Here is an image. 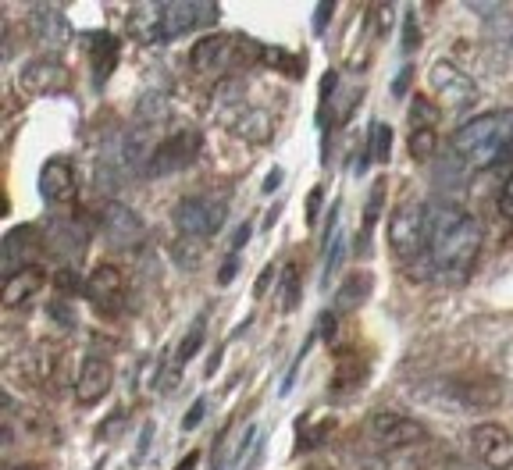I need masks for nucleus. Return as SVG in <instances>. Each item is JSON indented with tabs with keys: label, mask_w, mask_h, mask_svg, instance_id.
<instances>
[{
	"label": "nucleus",
	"mask_w": 513,
	"mask_h": 470,
	"mask_svg": "<svg viewBox=\"0 0 513 470\" xmlns=\"http://www.w3.org/2000/svg\"><path fill=\"white\" fill-rule=\"evenodd\" d=\"M424 228H428V257H432L435 271L446 278H464L474 268V260L481 253V221L467 214L456 203H432L424 211Z\"/></svg>",
	"instance_id": "1"
},
{
	"label": "nucleus",
	"mask_w": 513,
	"mask_h": 470,
	"mask_svg": "<svg viewBox=\"0 0 513 470\" xmlns=\"http://www.w3.org/2000/svg\"><path fill=\"white\" fill-rule=\"evenodd\" d=\"M453 154L467 168H496L513 161V111H489L460 125L453 136Z\"/></svg>",
	"instance_id": "2"
},
{
	"label": "nucleus",
	"mask_w": 513,
	"mask_h": 470,
	"mask_svg": "<svg viewBox=\"0 0 513 470\" xmlns=\"http://www.w3.org/2000/svg\"><path fill=\"white\" fill-rule=\"evenodd\" d=\"M228 214L225 200H214V196H186L179 200L171 221L182 235H193V239H211L214 232H221Z\"/></svg>",
	"instance_id": "3"
},
{
	"label": "nucleus",
	"mask_w": 513,
	"mask_h": 470,
	"mask_svg": "<svg viewBox=\"0 0 513 470\" xmlns=\"http://www.w3.org/2000/svg\"><path fill=\"white\" fill-rule=\"evenodd\" d=\"M428 243V228H424V207L421 203H403L396 207L389 218V246L396 253V260L410 264L424 253Z\"/></svg>",
	"instance_id": "4"
},
{
	"label": "nucleus",
	"mask_w": 513,
	"mask_h": 470,
	"mask_svg": "<svg viewBox=\"0 0 513 470\" xmlns=\"http://www.w3.org/2000/svg\"><path fill=\"white\" fill-rule=\"evenodd\" d=\"M200 150H204V136H200L196 129L171 132V136L161 139V146H157L154 154H150L147 171H143V175H150V179H161V175H171V171L189 168V164L200 157Z\"/></svg>",
	"instance_id": "5"
},
{
	"label": "nucleus",
	"mask_w": 513,
	"mask_h": 470,
	"mask_svg": "<svg viewBox=\"0 0 513 470\" xmlns=\"http://www.w3.org/2000/svg\"><path fill=\"white\" fill-rule=\"evenodd\" d=\"M367 435H371V442H378L382 449H410L428 438V428H424L421 421H414V417L382 410V414L367 417Z\"/></svg>",
	"instance_id": "6"
},
{
	"label": "nucleus",
	"mask_w": 513,
	"mask_h": 470,
	"mask_svg": "<svg viewBox=\"0 0 513 470\" xmlns=\"http://www.w3.org/2000/svg\"><path fill=\"white\" fill-rule=\"evenodd\" d=\"M18 86L29 97H54V93H65L72 86V72L57 57H33L18 72Z\"/></svg>",
	"instance_id": "7"
},
{
	"label": "nucleus",
	"mask_w": 513,
	"mask_h": 470,
	"mask_svg": "<svg viewBox=\"0 0 513 470\" xmlns=\"http://www.w3.org/2000/svg\"><path fill=\"white\" fill-rule=\"evenodd\" d=\"M432 90H435V97H439L446 107H453V111H464V107H471L474 100H478L474 79L467 72H460L453 61L432 65Z\"/></svg>",
	"instance_id": "8"
},
{
	"label": "nucleus",
	"mask_w": 513,
	"mask_h": 470,
	"mask_svg": "<svg viewBox=\"0 0 513 470\" xmlns=\"http://www.w3.org/2000/svg\"><path fill=\"white\" fill-rule=\"evenodd\" d=\"M43 246V235L36 225H18L4 235V243H0V268L4 275H18L22 268H33V257L40 253Z\"/></svg>",
	"instance_id": "9"
},
{
	"label": "nucleus",
	"mask_w": 513,
	"mask_h": 470,
	"mask_svg": "<svg viewBox=\"0 0 513 470\" xmlns=\"http://www.w3.org/2000/svg\"><path fill=\"white\" fill-rule=\"evenodd\" d=\"M471 446L489 470L513 467V435L503 424H478V428H471Z\"/></svg>",
	"instance_id": "10"
},
{
	"label": "nucleus",
	"mask_w": 513,
	"mask_h": 470,
	"mask_svg": "<svg viewBox=\"0 0 513 470\" xmlns=\"http://www.w3.org/2000/svg\"><path fill=\"white\" fill-rule=\"evenodd\" d=\"M100 228H104V239L114 250H136L147 239V228H143L139 214L129 211L125 203H111L104 211V218H100Z\"/></svg>",
	"instance_id": "11"
},
{
	"label": "nucleus",
	"mask_w": 513,
	"mask_h": 470,
	"mask_svg": "<svg viewBox=\"0 0 513 470\" xmlns=\"http://www.w3.org/2000/svg\"><path fill=\"white\" fill-rule=\"evenodd\" d=\"M86 296L100 314H118L125 303V275L114 264H97L93 275L86 278Z\"/></svg>",
	"instance_id": "12"
},
{
	"label": "nucleus",
	"mask_w": 513,
	"mask_h": 470,
	"mask_svg": "<svg viewBox=\"0 0 513 470\" xmlns=\"http://www.w3.org/2000/svg\"><path fill=\"white\" fill-rule=\"evenodd\" d=\"M29 25H33L36 43L47 50H61L72 43V22H68L57 8H47V4L29 8Z\"/></svg>",
	"instance_id": "13"
},
{
	"label": "nucleus",
	"mask_w": 513,
	"mask_h": 470,
	"mask_svg": "<svg viewBox=\"0 0 513 470\" xmlns=\"http://www.w3.org/2000/svg\"><path fill=\"white\" fill-rule=\"evenodd\" d=\"M232 57H236V40L225 33H214L196 43L193 54H189V65H193L200 75H221L228 65H232Z\"/></svg>",
	"instance_id": "14"
},
{
	"label": "nucleus",
	"mask_w": 513,
	"mask_h": 470,
	"mask_svg": "<svg viewBox=\"0 0 513 470\" xmlns=\"http://www.w3.org/2000/svg\"><path fill=\"white\" fill-rule=\"evenodd\" d=\"M218 8L214 4H161V29H164V40H179L182 33L196 29L200 22H214Z\"/></svg>",
	"instance_id": "15"
},
{
	"label": "nucleus",
	"mask_w": 513,
	"mask_h": 470,
	"mask_svg": "<svg viewBox=\"0 0 513 470\" xmlns=\"http://www.w3.org/2000/svg\"><path fill=\"white\" fill-rule=\"evenodd\" d=\"M40 193L47 203L68 207L75 200V171L68 164V157H50L40 168Z\"/></svg>",
	"instance_id": "16"
},
{
	"label": "nucleus",
	"mask_w": 513,
	"mask_h": 470,
	"mask_svg": "<svg viewBox=\"0 0 513 470\" xmlns=\"http://www.w3.org/2000/svg\"><path fill=\"white\" fill-rule=\"evenodd\" d=\"M107 392H111V364L104 357H86L75 381V399L82 406H97Z\"/></svg>",
	"instance_id": "17"
},
{
	"label": "nucleus",
	"mask_w": 513,
	"mask_h": 470,
	"mask_svg": "<svg viewBox=\"0 0 513 470\" xmlns=\"http://www.w3.org/2000/svg\"><path fill=\"white\" fill-rule=\"evenodd\" d=\"M43 285H47V271H43L40 264H33V268H22L18 275H11L8 282H4V289H0V303H4L8 310H18V307H25V303L33 300Z\"/></svg>",
	"instance_id": "18"
},
{
	"label": "nucleus",
	"mask_w": 513,
	"mask_h": 470,
	"mask_svg": "<svg viewBox=\"0 0 513 470\" xmlns=\"http://www.w3.org/2000/svg\"><path fill=\"white\" fill-rule=\"evenodd\" d=\"M456 385V396L464 399L467 406H478V410H485V406H496L499 399H503V385H499L496 378H485V374H474V378H460L453 381Z\"/></svg>",
	"instance_id": "19"
},
{
	"label": "nucleus",
	"mask_w": 513,
	"mask_h": 470,
	"mask_svg": "<svg viewBox=\"0 0 513 470\" xmlns=\"http://www.w3.org/2000/svg\"><path fill=\"white\" fill-rule=\"evenodd\" d=\"M228 129L243 136L246 143H268L271 139V118L257 107H236L228 114Z\"/></svg>",
	"instance_id": "20"
},
{
	"label": "nucleus",
	"mask_w": 513,
	"mask_h": 470,
	"mask_svg": "<svg viewBox=\"0 0 513 470\" xmlns=\"http://www.w3.org/2000/svg\"><path fill=\"white\" fill-rule=\"evenodd\" d=\"M86 50H90L97 86H104L107 75H114V68H118V40L111 33H90L86 36Z\"/></svg>",
	"instance_id": "21"
},
{
	"label": "nucleus",
	"mask_w": 513,
	"mask_h": 470,
	"mask_svg": "<svg viewBox=\"0 0 513 470\" xmlns=\"http://www.w3.org/2000/svg\"><path fill=\"white\" fill-rule=\"evenodd\" d=\"M261 446H264V431L257 428V424H250V428L243 431V438H239L236 453H232V467L228 470H253L257 460H261Z\"/></svg>",
	"instance_id": "22"
},
{
	"label": "nucleus",
	"mask_w": 513,
	"mask_h": 470,
	"mask_svg": "<svg viewBox=\"0 0 513 470\" xmlns=\"http://www.w3.org/2000/svg\"><path fill=\"white\" fill-rule=\"evenodd\" d=\"M171 118V100L164 93H147L136 107V125L143 129H161L164 122Z\"/></svg>",
	"instance_id": "23"
},
{
	"label": "nucleus",
	"mask_w": 513,
	"mask_h": 470,
	"mask_svg": "<svg viewBox=\"0 0 513 470\" xmlns=\"http://www.w3.org/2000/svg\"><path fill=\"white\" fill-rule=\"evenodd\" d=\"M132 33H136L143 43H164L161 4H147V8H136V15H132Z\"/></svg>",
	"instance_id": "24"
},
{
	"label": "nucleus",
	"mask_w": 513,
	"mask_h": 470,
	"mask_svg": "<svg viewBox=\"0 0 513 470\" xmlns=\"http://www.w3.org/2000/svg\"><path fill=\"white\" fill-rule=\"evenodd\" d=\"M204 253H207V239H193V235H179L175 243H171V257L179 264L182 271H196L204 264Z\"/></svg>",
	"instance_id": "25"
},
{
	"label": "nucleus",
	"mask_w": 513,
	"mask_h": 470,
	"mask_svg": "<svg viewBox=\"0 0 513 470\" xmlns=\"http://www.w3.org/2000/svg\"><path fill=\"white\" fill-rule=\"evenodd\" d=\"M371 289H375V282H371V275L367 271H357V275H350L346 282H342L339 296H335V303H339V310H353L360 307V303L371 296Z\"/></svg>",
	"instance_id": "26"
},
{
	"label": "nucleus",
	"mask_w": 513,
	"mask_h": 470,
	"mask_svg": "<svg viewBox=\"0 0 513 470\" xmlns=\"http://www.w3.org/2000/svg\"><path fill=\"white\" fill-rule=\"evenodd\" d=\"M382 200H385V182L378 179L375 186H371V200H367V207H364V228H360V253H367V232L375 228L378 214H382Z\"/></svg>",
	"instance_id": "27"
},
{
	"label": "nucleus",
	"mask_w": 513,
	"mask_h": 470,
	"mask_svg": "<svg viewBox=\"0 0 513 470\" xmlns=\"http://www.w3.org/2000/svg\"><path fill=\"white\" fill-rule=\"evenodd\" d=\"M442 118V111L432 104L428 97H414V104H410V129H435Z\"/></svg>",
	"instance_id": "28"
},
{
	"label": "nucleus",
	"mask_w": 513,
	"mask_h": 470,
	"mask_svg": "<svg viewBox=\"0 0 513 470\" xmlns=\"http://www.w3.org/2000/svg\"><path fill=\"white\" fill-rule=\"evenodd\" d=\"M389 150H392V129H389V125L378 122L375 129H371V143H367V154H371V161L385 164V161H389Z\"/></svg>",
	"instance_id": "29"
},
{
	"label": "nucleus",
	"mask_w": 513,
	"mask_h": 470,
	"mask_svg": "<svg viewBox=\"0 0 513 470\" xmlns=\"http://www.w3.org/2000/svg\"><path fill=\"white\" fill-rule=\"evenodd\" d=\"M435 129H417V132H410V157L414 161H432L435 157Z\"/></svg>",
	"instance_id": "30"
},
{
	"label": "nucleus",
	"mask_w": 513,
	"mask_h": 470,
	"mask_svg": "<svg viewBox=\"0 0 513 470\" xmlns=\"http://www.w3.org/2000/svg\"><path fill=\"white\" fill-rule=\"evenodd\" d=\"M300 307V271L285 268L282 275V310H296Z\"/></svg>",
	"instance_id": "31"
},
{
	"label": "nucleus",
	"mask_w": 513,
	"mask_h": 470,
	"mask_svg": "<svg viewBox=\"0 0 513 470\" xmlns=\"http://www.w3.org/2000/svg\"><path fill=\"white\" fill-rule=\"evenodd\" d=\"M200 342H204V321H196L193 328H189V335L182 339V346H179V353H175V364H186V360H193V353L200 349Z\"/></svg>",
	"instance_id": "32"
},
{
	"label": "nucleus",
	"mask_w": 513,
	"mask_h": 470,
	"mask_svg": "<svg viewBox=\"0 0 513 470\" xmlns=\"http://www.w3.org/2000/svg\"><path fill=\"white\" fill-rule=\"evenodd\" d=\"M392 15H396V8H392V4H375V8L367 11V18H375L378 36L389 33V29H392Z\"/></svg>",
	"instance_id": "33"
},
{
	"label": "nucleus",
	"mask_w": 513,
	"mask_h": 470,
	"mask_svg": "<svg viewBox=\"0 0 513 470\" xmlns=\"http://www.w3.org/2000/svg\"><path fill=\"white\" fill-rule=\"evenodd\" d=\"M204 414H207V399H196V403L186 410V417H182V428H186V431L200 428V421H204Z\"/></svg>",
	"instance_id": "34"
},
{
	"label": "nucleus",
	"mask_w": 513,
	"mask_h": 470,
	"mask_svg": "<svg viewBox=\"0 0 513 470\" xmlns=\"http://www.w3.org/2000/svg\"><path fill=\"white\" fill-rule=\"evenodd\" d=\"M321 203H325V186H314V193L307 196V225L321 218Z\"/></svg>",
	"instance_id": "35"
},
{
	"label": "nucleus",
	"mask_w": 513,
	"mask_h": 470,
	"mask_svg": "<svg viewBox=\"0 0 513 470\" xmlns=\"http://www.w3.org/2000/svg\"><path fill=\"white\" fill-rule=\"evenodd\" d=\"M499 214H503L506 221H513V175L503 182V189H499Z\"/></svg>",
	"instance_id": "36"
},
{
	"label": "nucleus",
	"mask_w": 513,
	"mask_h": 470,
	"mask_svg": "<svg viewBox=\"0 0 513 470\" xmlns=\"http://www.w3.org/2000/svg\"><path fill=\"white\" fill-rule=\"evenodd\" d=\"M54 289L57 292H65V296H72V292L75 289H79V278H75V271H57V275H54Z\"/></svg>",
	"instance_id": "37"
},
{
	"label": "nucleus",
	"mask_w": 513,
	"mask_h": 470,
	"mask_svg": "<svg viewBox=\"0 0 513 470\" xmlns=\"http://www.w3.org/2000/svg\"><path fill=\"white\" fill-rule=\"evenodd\" d=\"M236 275H239V257H228L218 271V285H232L236 282Z\"/></svg>",
	"instance_id": "38"
},
{
	"label": "nucleus",
	"mask_w": 513,
	"mask_h": 470,
	"mask_svg": "<svg viewBox=\"0 0 513 470\" xmlns=\"http://www.w3.org/2000/svg\"><path fill=\"white\" fill-rule=\"evenodd\" d=\"M50 317H54V321H61L65 328H72V325H75V314L68 310V303H57V300H54V307H50Z\"/></svg>",
	"instance_id": "39"
},
{
	"label": "nucleus",
	"mask_w": 513,
	"mask_h": 470,
	"mask_svg": "<svg viewBox=\"0 0 513 470\" xmlns=\"http://www.w3.org/2000/svg\"><path fill=\"white\" fill-rule=\"evenodd\" d=\"M410 75H414V68H403V72L396 75V79H392V93H396V97H407V90H410Z\"/></svg>",
	"instance_id": "40"
},
{
	"label": "nucleus",
	"mask_w": 513,
	"mask_h": 470,
	"mask_svg": "<svg viewBox=\"0 0 513 470\" xmlns=\"http://www.w3.org/2000/svg\"><path fill=\"white\" fill-rule=\"evenodd\" d=\"M335 11V4L328 0V4H318V11H314V33H325V25H328V15Z\"/></svg>",
	"instance_id": "41"
},
{
	"label": "nucleus",
	"mask_w": 513,
	"mask_h": 470,
	"mask_svg": "<svg viewBox=\"0 0 513 470\" xmlns=\"http://www.w3.org/2000/svg\"><path fill=\"white\" fill-rule=\"evenodd\" d=\"M318 328H321L318 335H321L325 342H332V339H335V314H332V310H325V314H321Z\"/></svg>",
	"instance_id": "42"
},
{
	"label": "nucleus",
	"mask_w": 513,
	"mask_h": 470,
	"mask_svg": "<svg viewBox=\"0 0 513 470\" xmlns=\"http://www.w3.org/2000/svg\"><path fill=\"white\" fill-rule=\"evenodd\" d=\"M403 29H407L403 50H417V43H421V33H417V22H414V18H407V22H403Z\"/></svg>",
	"instance_id": "43"
},
{
	"label": "nucleus",
	"mask_w": 513,
	"mask_h": 470,
	"mask_svg": "<svg viewBox=\"0 0 513 470\" xmlns=\"http://www.w3.org/2000/svg\"><path fill=\"white\" fill-rule=\"evenodd\" d=\"M122 424H125V414H122V410H114L111 421H107L104 428H100V438H107V435H111V431H114V435H118V431H122Z\"/></svg>",
	"instance_id": "44"
},
{
	"label": "nucleus",
	"mask_w": 513,
	"mask_h": 470,
	"mask_svg": "<svg viewBox=\"0 0 513 470\" xmlns=\"http://www.w3.org/2000/svg\"><path fill=\"white\" fill-rule=\"evenodd\" d=\"M150 438H154V424H147V428H143V435H139V449H136L139 460L150 453Z\"/></svg>",
	"instance_id": "45"
},
{
	"label": "nucleus",
	"mask_w": 513,
	"mask_h": 470,
	"mask_svg": "<svg viewBox=\"0 0 513 470\" xmlns=\"http://www.w3.org/2000/svg\"><path fill=\"white\" fill-rule=\"evenodd\" d=\"M271 275H275V268H264V275H261V282L253 285V296H264V289H268V282H271Z\"/></svg>",
	"instance_id": "46"
},
{
	"label": "nucleus",
	"mask_w": 513,
	"mask_h": 470,
	"mask_svg": "<svg viewBox=\"0 0 513 470\" xmlns=\"http://www.w3.org/2000/svg\"><path fill=\"white\" fill-rule=\"evenodd\" d=\"M278 182H282V171H271V175H268V179H264V193H275V189H278Z\"/></svg>",
	"instance_id": "47"
},
{
	"label": "nucleus",
	"mask_w": 513,
	"mask_h": 470,
	"mask_svg": "<svg viewBox=\"0 0 513 470\" xmlns=\"http://www.w3.org/2000/svg\"><path fill=\"white\" fill-rule=\"evenodd\" d=\"M246 239H250V225H239L236 235H232V246H243Z\"/></svg>",
	"instance_id": "48"
},
{
	"label": "nucleus",
	"mask_w": 513,
	"mask_h": 470,
	"mask_svg": "<svg viewBox=\"0 0 513 470\" xmlns=\"http://www.w3.org/2000/svg\"><path fill=\"white\" fill-rule=\"evenodd\" d=\"M196 463H200V453H189L186 460H182V463H179V467H175V470H193Z\"/></svg>",
	"instance_id": "49"
},
{
	"label": "nucleus",
	"mask_w": 513,
	"mask_h": 470,
	"mask_svg": "<svg viewBox=\"0 0 513 470\" xmlns=\"http://www.w3.org/2000/svg\"><path fill=\"white\" fill-rule=\"evenodd\" d=\"M15 470H47V467H40V463H18Z\"/></svg>",
	"instance_id": "50"
}]
</instances>
